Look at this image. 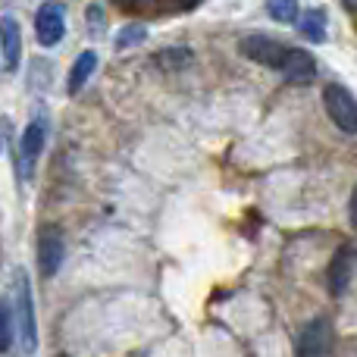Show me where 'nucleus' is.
Returning a JSON list of instances; mask_svg holds the SVG:
<instances>
[{
	"label": "nucleus",
	"mask_w": 357,
	"mask_h": 357,
	"mask_svg": "<svg viewBox=\"0 0 357 357\" xmlns=\"http://www.w3.org/2000/svg\"><path fill=\"white\" fill-rule=\"evenodd\" d=\"M116 3H123V6H135L138 0H116Z\"/></svg>",
	"instance_id": "nucleus-21"
},
{
	"label": "nucleus",
	"mask_w": 357,
	"mask_h": 357,
	"mask_svg": "<svg viewBox=\"0 0 357 357\" xmlns=\"http://www.w3.org/2000/svg\"><path fill=\"white\" fill-rule=\"evenodd\" d=\"M94 69H98V54L94 50H82L75 56L73 69H69V94H79L85 88V82L94 75Z\"/></svg>",
	"instance_id": "nucleus-10"
},
{
	"label": "nucleus",
	"mask_w": 357,
	"mask_h": 357,
	"mask_svg": "<svg viewBox=\"0 0 357 357\" xmlns=\"http://www.w3.org/2000/svg\"><path fill=\"white\" fill-rule=\"evenodd\" d=\"M41 148H44V126L41 123H31L29 129L22 132V144H19V151H22V173L25 176H29L31 163L38 160Z\"/></svg>",
	"instance_id": "nucleus-11"
},
{
	"label": "nucleus",
	"mask_w": 357,
	"mask_h": 357,
	"mask_svg": "<svg viewBox=\"0 0 357 357\" xmlns=\"http://www.w3.org/2000/svg\"><path fill=\"white\" fill-rule=\"evenodd\" d=\"M345 6H348V10H354V13H357V0H345Z\"/></svg>",
	"instance_id": "nucleus-20"
},
{
	"label": "nucleus",
	"mask_w": 357,
	"mask_h": 357,
	"mask_svg": "<svg viewBox=\"0 0 357 357\" xmlns=\"http://www.w3.org/2000/svg\"><path fill=\"white\" fill-rule=\"evenodd\" d=\"M85 19H88V29H91L94 35H104V25H107V19H104V10H100L98 3H91V6H88Z\"/></svg>",
	"instance_id": "nucleus-17"
},
{
	"label": "nucleus",
	"mask_w": 357,
	"mask_h": 357,
	"mask_svg": "<svg viewBox=\"0 0 357 357\" xmlns=\"http://www.w3.org/2000/svg\"><path fill=\"white\" fill-rule=\"evenodd\" d=\"M35 35L41 47H56L66 35V6L60 0H44L35 13Z\"/></svg>",
	"instance_id": "nucleus-3"
},
{
	"label": "nucleus",
	"mask_w": 357,
	"mask_h": 357,
	"mask_svg": "<svg viewBox=\"0 0 357 357\" xmlns=\"http://www.w3.org/2000/svg\"><path fill=\"white\" fill-rule=\"evenodd\" d=\"M323 107H326L329 119L335 123V129H342L345 135H357V100L345 85L323 88Z\"/></svg>",
	"instance_id": "nucleus-2"
},
{
	"label": "nucleus",
	"mask_w": 357,
	"mask_h": 357,
	"mask_svg": "<svg viewBox=\"0 0 357 357\" xmlns=\"http://www.w3.org/2000/svg\"><path fill=\"white\" fill-rule=\"evenodd\" d=\"M10 345H13V314L0 301V351H10Z\"/></svg>",
	"instance_id": "nucleus-15"
},
{
	"label": "nucleus",
	"mask_w": 357,
	"mask_h": 357,
	"mask_svg": "<svg viewBox=\"0 0 357 357\" xmlns=\"http://www.w3.org/2000/svg\"><path fill=\"white\" fill-rule=\"evenodd\" d=\"M351 226L357 229V188H354V195H351Z\"/></svg>",
	"instance_id": "nucleus-19"
},
{
	"label": "nucleus",
	"mask_w": 357,
	"mask_h": 357,
	"mask_svg": "<svg viewBox=\"0 0 357 357\" xmlns=\"http://www.w3.org/2000/svg\"><path fill=\"white\" fill-rule=\"evenodd\" d=\"M295 354L298 357H329L333 354V326H329V320H323V317L310 320L307 326L301 329V335H298Z\"/></svg>",
	"instance_id": "nucleus-5"
},
{
	"label": "nucleus",
	"mask_w": 357,
	"mask_h": 357,
	"mask_svg": "<svg viewBox=\"0 0 357 357\" xmlns=\"http://www.w3.org/2000/svg\"><path fill=\"white\" fill-rule=\"evenodd\" d=\"M285 44H279L276 38L270 35H245L238 41V54L248 56L251 63H260V66H270V69H279L282 66V56H285Z\"/></svg>",
	"instance_id": "nucleus-4"
},
{
	"label": "nucleus",
	"mask_w": 357,
	"mask_h": 357,
	"mask_svg": "<svg viewBox=\"0 0 357 357\" xmlns=\"http://www.w3.org/2000/svg\"><path fill=\"white\" fill-rule=\"evenodd\" d=\"M144 38H148V29H144L142 22H129L119 29L116 35V50H126V47H135V44H142Z\"/></svg>",
	"instance_id": "nucleus-13"
},
{
	"label": "nucleus",
	"mask_w": 357,
	"mask_h": 357,
	"mask_svg": "<svg viewBox=\"0 0 357 357\" xmlns=\"http://www.w3.org/2000/svg\"><path fill=\"white\" fill-rule=\"evenodd\" d=\"M16 323L22 351L31 354L38 348V326H35V301H31V285L22 270L16 273Z\"/></svg>",
	"instance_id": "nucleus-1"
},
{
	"label": "nucleus",
	"mask_w": 357,
	"mask_h": 357,
	"mask_svg": "<svg viewBox=\"0 0 357 357\" xmlns=\"http://www.w3.org/2000/svg\"><path fill=\"white\" fill-rule=\"evenodd\" d=\"M157 60H160L163 63V66H167V63H169V66H185V63H188L191 60V50H185V47H176V50H163V54H157Z\"/></svg>",
	"instance_id": "nucleus-16"
},
{
	"label": "nucleus",
	"mask_w": 357,
	"mask_h": 357,
	"mask_svg": "<svg viewBox=\"0 0 357 357\" xmlns=\"http://www.w3.org/2000/svg\"><path fill=\"white\" fill-rule=\"evenodd\" d=\"M282 75L291 82V85H310V82L317 79V63L314 56L307 54V50L301 47H289L282 56Z\"/></svg>",
	"instance_id": "nucleus-7"
},
{
	"label": "nucleus",
	"mask_w": 357,
	"mask_h": 357,
	"mask_svg": "<svg viewBox=\"0 0 357 357\" xmlns=\"http://www.w3.org/2000/svg\"><path fill=\"white\" fill-rule=\"evenodd\" d=\"M298 25H301V35L307 38V41H314V44H323L329 38V16H326V10H307Z\"/></svg>",
	"instance_id": "nucleus-12"
},
{
	"label": "nucleus",
	"mask_w": 357,
	"mask_h": 357,
	"mask_svg": "<svg viewBox=\"0 0 357 357\" xmlns=\"http://www.w3.org/2000/svg\"><path fill=\"white\" fill-rule=\"evenodd\" d=\"M60 357H69V354H60Z\"/></svg>",
	"instance_id": "nucleus-22"
},
{
	"label": "nucleus",
	"mask_w": 357,
	"mask_h": 357,
	"mask_svg": "<svg viewBox=\"0 0 357 357\" xmlns=\"http://www.w3.org/2000/svg\"><path fill=\"white\" fill-rule=\"evenodd\" d=\"M0 50H3L6 69H16L22 60V29L13 16H0Z\"/></svg>",
	"instance_id": "nucleus-8"
},
{
	"label": "nucleus",
	"mask_w": 357,
	"mask_h": 357,
	"mask_svg": "<svg viewBox=\"0 0 357 357\" xmlns=\"http://www.w3.org/2000/svg\"><path fill=\"white\" fill-rule=\"evenodd\" d=\"M351 273H354V248L345 245L329 264V291L342 295L348 289V282H351Z\"/></svg>",
	"instance_id": "nucleus-9"
},
{
	"label": "nucleus",
	"mask_w": 357,
	"mask_h": 357,
	"mask_svg": "<svg viewBox=\"0 0 357 357\" xmlns=\"http://www.w3.org/2000/svg\"><path fill=\"white\" fill-rule=\"evenodd\" d=\"M169 3H176L178 10H191V6H197L201 0H169Z\"/></svg>",
	"instance_id": "nucleus-18"
},
{
	"label": "nucleus",
	"mask_w": 357,
	"mask_h": 357,
	"mask_svg": "<svg viewBox=\"0 0 357 357\" xmlns=\"http://www.w3.org/2000/svg\"><path fill=\"white\" fill-rule=\"evenodd\" d=\"M266 10L276 22H291L298 16V0H266Z\"/></svg>",
	"instance_id": "nucleus-14"
},
{
	"label": "nucleus",
	"mask_w": 357,
	"mask_h": 357,
	"mask_svg": "<svg viewBox=\"0 0 357 357\" xmlns=\"http://www.w3.org/2000/svg\"><path fill=\"white\" fill-rule=\"evenodd\" d=\"M63 257H66L63 232L56 226H44L38 232V266H41V276H54L63 266Z\"/></svg>",
	"instance_id": "nucleus-6"
}]
</instances>
